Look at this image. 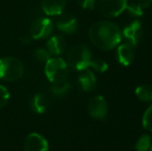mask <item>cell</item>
<instances>
[{
	"label": "cell",
	"mask_w": 152,
	"mask_h": 151,
	"mask_svg": "<svg viewBox=\"0 0 152 151\" xmlns=\"http://www.w3.org/2000/svg\"><path fill=\"white\" fill-rule=\"evenodd\" d=\"M89 39L96 48L110 51L116 48L121 42V30L111 21H98L89 28Z\"/></svg>",
	"instance_id": "cell-1"
},
{
	"label": "cell",
	"mask_w": 152,
	"mask_h": 151,
	"mask_svg": "<svg viewBox=\"0 0 152 151\" xmlns=\"http://www.w3.org/2000/svg\"><path fill=\"white\" fill-rule=\"evenodd\" d=\"M92 54L90 49L85 44H77L67 53V65L75 71H82L90 67Z\"/></svg>",
	"instance_id": "cell-2"
},
{
	"label": "cell",
	"mask_w": 152,
	"mask_h": 151,
	"mask_svg": "<svg viewBox=\"0 0 152 151\" xmlns=\"http://www.w3.org/2000/svg\"><path fill=\"white\" fill-rule=\"evenodd\" d=\"M24 74V65L16 57L0 58V79L4 81L19 80Z\"/></svg>",
	"instance_id": "cell-3"
},
{
	"label": "cell",
	"mask_w": 152,
	"mask_h": 151,
	"mask_svg": "<svg viewBox=\"0 0 152 151\" xmlns=\"http://www.w3.org/2000/svg\"><path fill=\"white\" fill-rule=\"evenodd\" d=\"M45 74L51 83L67 80L68 65L62 58H50L45 65Z\"/></svg>",
	"instance_id": "cell-4"
},
{
	"label": "cell",
	"mask_w": 152,
	"mask_h": 151,
	"mask_svg": "<svg viewBox=\"0 0 152 151\" xmlns=\"http://www.w3.org/2000/svg\"><path fill=\"white\" fill-rule=\"evenodd\" d=\"M127 0H97V9L106 18H115L126 8Z\"/></svg>",
	"instance_id": "cell-5"
},
{
	"label": "cell",
	"mask_w": 152,
	"mask_h": 151,
	"mask_svg": "<svg viewBox=\"0 0 152 151\" xmlns=\"http://www.w3.org/2000/svg\"><path fill=\"white\" fill-rule=\"evenodd\" d=\"M53 31V22L49 18H37L30 26V35L34 39H42L50 36Z\"/></svg>",
	"instance_id": "cell-6"
},
{
	"label": "cell",
	"mask_w": 152,
	"mask_h": 151,
	"mask_svg": "<svg viewBox=\"0 0 152 151\" xmlns=\"http://www.w3.org/2000/svg\"><path fill=\"white\" fill-rule=\"evenodd\" d=\"M108 103L102 95H95L88 103V113L94 119H104L108 114Z\"/></svg>",
	"instance_id": "cell-7"
},
{
	"label": "cell",
	"mask_w": 152,
	"mask_h": 151,
	"mask_svg": "<svg viewBox=\"0 0 152 151\" xmlns=\"http://www.w3.org/2000/svg\"><path fill=\"white\" fill-rule=\"evenodd\" d=\"M121 34L125 37V39L129 42L132 46H137L140 42L141 38L143 36V26L141 24V22H139L138 20L134 21L130 24H128L127 26L124 27V29L122 30Z\"/></svg>",
	"instance_id": "cell-8"
},
{
	"label": "cell",
	"mask_w": 152,
	"mask_h": 151,
	"mask_svg": "<svg viewBox=\"0 0 152 151\" xmlns=\"http://www.w3.org/2000/svg\"><path fill=\"white\" fill-rule=\"evenodd\" d=\"M25 151H48V141L37 133H31L27 136L24 144Z\"/></svg>",
	"instance_id": "cell-9"
},
{
	"label": "cell",
	"mask_w": 152,
	"mask_h": 151,
	"mask_svg": "<svg viewBox=\"0 0 152 151\" xmlns=\"http://www.w3.org/2000/svg\"><path fill=\"white\" fill-rule=\"evenodd\" d=\"M56 26L61 32L66 34H72L78 29V21L72 15L62 12L57 18Z\"/></svg>",
	"instance_id": "cell-10"
},
{
	"label": "cell",
	"mask_w": 152,
	"mask_h": 151,
	"mask_svg": "<svg viewBox=\"0 0 152 151\" xmlns=\"http://www.w3.org/2000/svg\"><path fill=\"white\" fill-rule=\"evenodd\" d=\"M40 5L47 16H59L65 8L66 0H42Z\"/></svg>",
	"instance_id": "cell-11"
},
{
	"label": "cell",
	"mask_w": 152,
	"mask_h": 151,
	"mask_svg": "<svg viewBox=\"0 0 152 151\" xmlns=\"http://www.w3.org/2000/svg\"><path fill=\"white\" fill-rule=\"evenodd\" d=\"M117 59L119 63L124 66H128L132 64L134 59V46L129 42L122 44L117 49Z\"/></svg>",
	"instance_id": "cell-12"
},
{
	"label": "cell",
	"mask_w": 152,
	"mask_h": 151,
	"mask_svg": "<svg viewBox=\"0 0 152 151\" xmlns=\"http://www.w3.org/2000/svg\"><path fill=\"white\" fill-rule=\"evenodd\" d=\"M79 84L81 88L86 92H91L96 87V78L94 73L90 69H84L79 76Z\"/></svg>",
	"instance_id": "cell-13"
},
{
	"label": "cell",
	"mask_w": 152,
	"mask_h": 151,
	"mask_svg": "<svg viewBox=\"0 0 152 151\" xmlns=\"http://www.w3.org/2000/svg\"><path fill=\"white\" fill-rule=\"evenodd\" d=\"M66 42L65 39L60 35H54L50 37L47 42V50L51 53V55L59 56L65 52Z\"/></svg>",
	"instance_id": "cell-14"
},
{
	"label": "cell",
	"mask_w": 152,
	"mask_h": 151,
	"mask_svg": "<svg viewBox=\"0 0 152 151\" xmlns=\"http://www.w3.org/2000/svg\"><path fill=\"white\" fill-rule=\"evenodd\" d=\"M49 98L44 93H37L33 96L31 101V108L35 113H46L49 108Z\"/></svg>",
	"instance_id": "cell-15"
},
{
	"label": "cell",
	"mask_w": 152,
	"mask_h": 151,
	"mask_svg": "<svg viewBox=\"0 0 152 151\" xmlns=\"http://www.w3.org/2000/svg\"><path fill=\"white\" fill-rule=\"evenodd\" d=\"M136 96L144 103L152 101V86L148 84H142L136 88Z\"/></svg>",
	"instance_id": "cell-16"
},
{
	"label": "cell",
	"mask_w": 152,
	"mask_h": 151,
	"mask_svg": "<svg viewBox=\"0 0 152 151\" xmlns=\"http://www.w3.org/2000/svg\"><path fill=\"white\" fill-rule=\"evenodd\" d=\"M70 83L67 80L59 81V82L52 83V91L56 95H64L69 91Z\"/></svg>",
	"instance_id": "cell-17"
},
{
	"label": "cell",
	"mask_w": 152,
	"mask_h": 151,
	"mask_svg": "<svg viewBox=\"0 0 152 151\" xmlns=\"http://www.w3.org/2000/svg\"><path fill=\"white\" fill-rule=\"evenodd\" d=\"M152 144V140L150 136L142 135L136 143V150L137 151H148Z\"/></svg>",
	"instance_id": "cell-18"
},
{
	"label": "cell",
	"mask_w": 152,
	"mask_h": 151,
	"mask_svg": "<svg viewBox=\"0 0 152 151\" xmlns=\"http://www.w3.org/2000/svg\"><path fill=\"white\" fill-rule=\"evenodd\" d=\"M127 9L128 14L130 15L132 17H141L144 12V8L138 3V2L134 1V2H130L129 4H126V8Z\"/></svg>",
	"instance_id": "cell-19"
},
{
	"label": "cell",
	"mask_w": 152,
	"mask_h": 151,
	"mask_svg": "<svg viewBox=\"0 0 152 151\" xmlns=\"http://www.w3.org/2000/svg\"><path fill=\"white\" fill-rule=\"evenodd\" d=\"M142 123L145 129L152 133V105L146 110V112L143 115Z\"/></svg>",
	"instance_id": "cell-20"
},
{
	"label": "cell",
	"mask_w": 152,
	"mask_h": 151,
	"mask_svg": "<svg viewBox=\"0 0 152 151\" xmlns=\"http://www.w3.org/2000/svg\"><path fill=\"white\" fill-rule=\"evenodd\" d=\"M90 67L94 69L97 73H104L108 69V64L104 60L102 59H92L91 63H90Z\"/></svg>",
	"instance_id": "cell-21"
},
{
	"label": "cell",
	"mask_w": 152,
	"mask_h": 151,
	"mask_svg": "<svg viewBox=\"0 0 152 151\" xmlns=\"http://www.w3.org/2000/svg\"><path fill=\"white\" fill-rule=\"evenodd\" d=\"M34 57L40 62H47L51 58V53L47 49H37L34 52Z\"/></svg>",
	"instance_id": "cell-22"
},
{
	"label": "cell",
	"mask_w": 152,
	"mask_h": 151,
	"mask_svg": "<svg viewBox=\"0 0 152 151\" xmlns=\"http://www.w3.org/2000/svg\"><path fill=\"white\" fill-rule=\"evenodd\" d=\"M10 99V92L4 86L0 85V108L4 107Z\"/></svg>",
	"instance_id": "cell-23"
},
{
	"label": "cell",
	"mask_w": 152,
	"mask_h": 151,
	"mask_svg": "<svg viewBox=\"0 0 152 151\" xmlns=\"http://www.w3.org/2000/svg\"><path fill=\"white\" fill-rule=\"evenodd\" d=\"M76 1L79 6H81L83 9H87V10H92L95 7V4H96L95 0H76Z\"/></svg>",
	"instance_id": "cell-24"
},
{
	"label": "cell",
	"mask_w": 152,
	"mask_h": 151,
	"mask_svg": "<svg viewBox=\"0 0 152 151\" xmlns=\"http://www.w3.org/2000/svg\"><path fill=\"white\" fill-rule=\"evenodd\" d=\"M136 2H138V3L140 4L144 9L152 4V0H136Z\"/></svg>",
	"instance_id": "cell-25"
},
{
	"label": "cell",
	"mask_w": 152,
	"mask_h": 151,
	"mask_svg": "<svg viewBox=\"0 0 152 151\" xmlns=\"http://www.w3.org/2000/svg\"><path fill=\"white\" fill-rule=\"evenodd\" d=\"M148 151H152V144H151V146H150V148H149Z\"/></svg>",
	"instance_id": "cell-26"
}]
</instances>
